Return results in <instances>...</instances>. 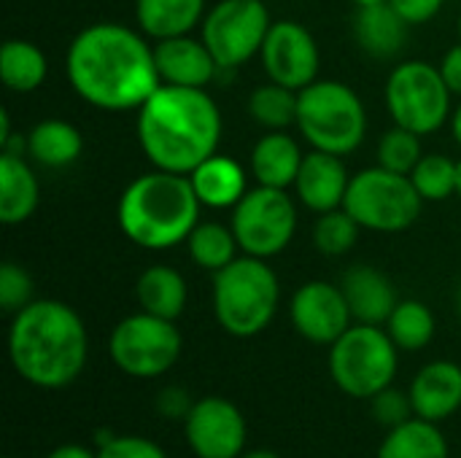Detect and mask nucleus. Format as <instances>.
Returning a JSON list of instances; mask_svg holds the SVG:
<instances>
[{"instance_id": "f257e3e1", "label": "nucleus", "mask_w": 461, "mask_h": 458, "mask_svg": "<svg viewBox=\"0 0 461 458\" xmlns=\"http://www.w3.org/2000/svg\"><path fill=\"white\" fill-rule=\"evenodd\" d=\"M65 73L73 92L100 111H138L159 86L154 46L122 22H95L68 46Z\"/></svg>"}, {"instance_id": "f03ea898", "label": "nucleus", "mask_w": 461, "mask_h": 458, "mask_svg": "<svg viewBox=\"0 0 461 458\" xmlns=\"http://www.w3.org/2000/svg\"><path fill=\"white\" fill-rule=\"evenodd\" d=\"M138 143L157 170L189 175L221 143V111L208 89L162 84L138 108Z\"/></svg>"}, {"instance_id": "7ed1b4c3", "label": "nucleus", "mask_w": 461, "mask_h": 458, "mask_svg": "<svg viewBox=\"0 0 461 458\" xmlns=\"http://www.w3.org/2000/svg\"><path fill=\"white\" fill-rule=\"evenodd\" d=\"M14 373L43 391L73 386L89 359V335L81 316L59 300H32L8 327Z\"/></svg>"}, {"instance_id": "20e7f679", "label": "nucleus", "mask_w": 461, "mask_h": 458, "mask_svg": "<svg viewBox=\"0 0 461 458\" xmlns=\"http://www.w3.org/2000/svg\"><path fill=\"white\" fill-rule=\"evenodd\" d=\"M203 202L194 194L189 175L149 170L132 178L116 205L122 235L146 251H167L192 235L200 224Z\"/></svg>"}, {"instance_id": "39448f33", "label": "nucleus", "mask_w": 461, "mask_h": 458, "mask_svg": "<svg viewBox=\"0 0 461 458\" xmlns=\"http://www.w3.org/2000/svg\"><path fill=\"white\" fill-rule=\"evenodd\" d=\"M281 283L267 259L238 256L213 273V316L232 337H257L278 313Z\"/></svg>"}, {"instance_id": "423d86ee", "label": "nucleus", "mask_w": 461, "mask_h": 458, "mask_svg": "<svg viewBox=\"0 0 461 458\" xmlns=\"http://www.w3.org/2000/svg\"><path fill=\"white\" fill-rule=\"evenodd\" d=\"M297 130L311 148L348 157L367 135V111L348 84L316 78L297 94Z\"/></svg>"}, {"instance_id": "0eeeda50", "label": "nucleus", "mask_w": 461, "mask_h": 458, "mask_svg": "<svg viewBox=\"0 0 461 458\" xmlns=\"http://www.w3.org/2000/svg\"><path fill=\"white\" fill-rule=\"evenodd\" d=\"M397 346L384 327L351 324L343 337L330 346V375L351 400H373L397 378Z\"/></svg>"}, {"instance_id": "6e6552de", "label": "nucleus", "mask_w": 461, "mask_h": 458, "mask_svg": "<svg viewBox=\"0 0 461 458\" xmlns=\"http://www.w3.org/2000/svg\"><path fill=\"white\" fill-rule=\"evenodd\" d=\"M343 208L357 219L362 229L402 232L421 216L424 197L413 186L411 175L375 165L351 175Z\"/></svg>"}, {"instance_id": "1a4fd4ad", "label": "nucleus", "mask_w": 461, "mask_h": 458, "mask_svg": "<svg viewBox=\"0 0 461 458\" xmlns=\"http://www.w3.org/2000/svg\"><path fill=\"white\" fill-rule=\"evenodd\" d=\"M451 97L440 67L424 59L400 62L386 78V108L394 124L421 138L451 119Z\"/></svg>"}, {"instance_id": "9d476101", "label": "nucleus", "mask_w": 461, "mask_h": 458, "mask_svg": "<svg viewBox=\"0 0 461 458\" xmlns=\"http://www.w3.org/2000/svg\"><path fill=\"white\" fill-rule=\"evenodd\" d=\"M181 348L184 337L176 321L151 316L146 310L122 319L108 337L111 362L124 375L138 381H151L170 373L181 359Z\"/></svg>"}, {"instance_id": "9b49d317", "label": "nucleus", "mask_w": 461, "mask_h": 458, "mask_svg": "<svg viewBox=\"0 0 461 458\" xmlns=\"http://www.w3.org/2000/svg\"><path fill=\"white\" fill-rule=\"evenodd\" d=\"M238 246L249 256L273 259L289 248L297 232V202L286 189L257 186L232 208L230 221Z\"/></svg>"}, {"instance_id": "f8f14e48", "label": "nucleus", "mask_w": 461, "mask_h": 458, "mask_svg": "<svg viewBox=\"0 0 461 458\" xmlns=\"http://www.w3.org/2000/svg\"><path fill=\"white\" fill-rule=\"evenodd\" d=\"M270 11L262 0H219L200 24V38L221 70H235L257 57L270 32Z\"/></svg>"}, {"instance_id": "ddd939ff", "label": "nucleus", "mask_w": 461, "mask_h": 458, "mask_svg": "<svg viewBox=\"0 0 461 458\" xmlns=\"http://www.w3.org/2000/svg\"><path fill=\"white\" fill-rule=\"evenodd\" d=\"M184 440L197 458H240L246 454L249 427L235 402L203 397L194 400L184 421Z\"/></svg>"}, {"instance_id": "4468645a", "label": "nucleus", "mask_w": 461, "mask_h": 458, "mask_svg": "<svg viewBox=\"0 0 461 458\" xmlns=\"http://www.w3.org/2000/svg\"><path fill=\"white\" fill-rule=\"evenodd\" d=\"M259 57L267 78L294 92L313 84L321 65L316 38L311 35L308 27H303L294 19H278L270 24Z\"/></svg>"}, {"instance_id": "2eb2a0df", "label": "nucleus", "mask_w": 461, "mask_h": 458, "mask_svg": "<svg viewBox=\"0 0 461 458\" xmlns=\"http://www.w3.org/2000/svg\"><path fill=\"white\" fill-rule=\"evenodd\" d=\"M289 321L303 340L330 348L348 332L354 316L340 286L327 281H308L292 294Z\"/></svg>"}, {"instance_id": "dca6fc26", "label": "nucleus", "mask_w": 461, "mask_h": 458, "mask_svg": "<svg viewBox=\"0 0 461 458\" xmlns=\"http://www.w3.org/2000/svg\"><path fill=\"white\" fill-rule=\"evenodd\" d=\"M154 59L162 84L205 89L221 70L203 38L178 35L154 40Z\"/></svg>"}, {"instance_id": "f3484780", "label": "nucleus", "mask_w": 461, "mask_h": 458, "mask_svg": "<svg viewBox=\"0 0 461 458\" xmlns=\"http://www.w3.org/2000/svg\"><path fill=\"white\" fill-rule=\"evenodd\" d=\"M348 184H351V175L346 170L343 157L311 148L300 165L294 192H297V200L308 211L327 213V211L343 208Z\"/></svg>"}, {"instance_id": "a211bd4d", "label": "nucleus", "mask_w": 461, "mask_h": 458, "mask_svg": "<svg viewBox=\"0 0 461 458\" xmlns=\"http://www.w3.org/2000/svg\"><path fill=\"white\" fill-rule=\"evenodd\" d=\"M340 289L348 300L354 324L386 327L392 310L400 302L389 275L373 265H351L340 278Z\"/></svg>"}, {"instance_id": "6ab92c4d", "label": "nucleus", "mask_w": 461, "mask_h": 458, "mask_svg": "<svg viewBox=\"0 0 461 458\" xmlns=\"http://www.w3.org/2000/svg\"><path fill=\"white\" fill-rule=\"evenodd\" d=\"M413 413L424 421H446L461 410V367L456 362L438 359L424 364L411 383Z\"/></svg>"}, {"instance_id": "aec40b11", "label": "nucleus", "mask_w": 461, "mask_h": 458, "mask_svg": "<svg viewBox=\"0 0 461 458\" xmlns=\"http://www.w3.org/2000/svg\"><path fill=\"white\" fill-rule=\"evenodd\" d=\"M189 181H192L194 194L203 202V208H213V211L235 208L243 200V194L249 192L243 165L219 151L213 157H208L205 162H200L189 173Z\"/></svg>"}, {"instance_id": "412c9836", "label": "nucleus", "mask_w": 461, "mask_h": 458, "mask_svg": "<svg viewBox=\"0 0 461 458\" xmlns=\"http://www.w3.org/2000/svg\"><path fill=\"white\" fill-rule=\"evenodd\" d=\"M303 159L305 154L289 132L270 130L251 148V173L259 181V186L289 189L297 181Z\"/></svg>"}, {"instance_id": "4be33fe9", "label": "nucleus", "mask_w": 461, "mask_h": 458, "mask_svg": "<svg viewBox=\"0 0 461 458\" xmlns=\"http://www.w3.org/2000/svg\"><path fill=\"white\" fill-rule=\"evenodd\" d=\"M41 202L35 170L19 154H0V221L5 227L24 224Z\"/></svg>"}, {"instance_id": "5701e85b", "label": "nucleus", "mask_w": 461, "mask_h": 458, "mask_svg": "<svg viewBox=\"0 0 461 458\" xmlns=\"http://www.w3.org/2000/svg\"><path fill=\"white\" fill-rule=\"evenodd\" d=\"M205 13V0H135L138 30L151 40L192 35Z\"/></svg>"}, {"instance_id": "b1692460", "label": "nucleus", "mask_w": 461, "mask_h": 458, "mask_svg": "<svg viewBox=\"0 0 461 458\" xmlns=\"http://www.w3.org/2000/svg\"><path fill=\"white\" fill-rule=\"evenodd\" d=\"M408 27L411 24L389 3L357 8V19H354L357 43L362 46V51H367L375 59H389L400 54L408 38Z\"/></svg>"}, {"instance_id": "393cba45", "label": "nucleus", "mask_w": 461, "mask_h": 458, "mask_svg": "<svg viewBox=\"0 0 461 458\" xmlns=\"http://www.w3.org/2000/svg\"><path fill=\"white\" fill-rule=\"evenodd\" d=\"M135 297H138L140 310L167 319V321H178V316L186 308L189 289H186L184 275L176 267L151 265L140 273L135 283Z\"/></svg>"}, {"instance_id": "a878e982", "label": "nucleus", "mask_w": 461, "mask_h": 458, "mask_svg": "<svg viewBox=\"0 0 461 458\" xmlns=\"http://www.w3.org/2000/svg\"><path fill=\"white\" fill-rule=\"evenodd\" d=\"M84 151V138L65 119H43L27 132V154L43 167H68Z\"/></svg>"}, {"instance_id": "bb28decb", "label": "nucleus", "mask_w": 461, "mask_h": 458, "mask_svg": "<svg viewBox=\"0 0 461 458\" xmlns=\"http://www.w3.org/2000/svg\"><path fill=\"white\" fill-rule=\"evenodd\" d=\"M375 458H448V440L435 421L413 416L386 432Z\"/></svg>"}, {"instance_id": "cd10ccee", "label": "nucleus", "mask_w": 461, "mask_h": 458, "mask_svg": "<svg viewBox=\"0 0 461 458\" xmlns=\"http://www.w3.org/2000/svg\"><path fill=\"white\" fill-rule=\"evenodd\" d=\"M49 76V59L32 40L11 38L0 49V78L11 92H35Z\"/></svg>"}, {"instance_id": "c85d7f7f", "label": "nucleus", "mask_w": 461, "mask_h": 458, "mask_svg": "<svg viewBox=\"0 0 461 458\" xmlns=\"http://www.w3.org/2000/svg\"><path fill=\"white\" fill-rule=\"evenodd\" d=\"M186 248H189L192 262L208 273L224 270L230 262L238 259V251H240L232 227H224L219 221H200L186 238Z\"/></svg>"}, {"instance_id": "c756f323", "label": "nucleus", "mask_w": 461, "mask_h": 458, "mask_svg": "<svg viewBox=\"0 0 461 458\" xmlns=\"http://www.w3.org/2000/svg\"><path fill=\"white\" fill-rule=\"evenodd\" d=\"M435 313L421 300H400L386 321V332L400 351H424L435 340Z\"/></svg>"}, {"instance_id": "7c9ffc66", "label": "nucleus", "mask_w": 461, "mask_h": 458, "mask_svg": "<svg viewBox=\"0 0 461 458\" xmlns=\"http://www.w3.org/2000/svg\"><path fill=\"white\" fill-rule=\"evenodd\" d=\"M297 94L276 81L259 84L249 94V116L265 130H289L297 124Z\"/></svg>"}, {"instance_id": "2f4dec72", "label": "nucleus", "mask_w": 461, "mask_h": 458, "mask_svg": "<svg viewBox=\"0 0 461 458\" xmlns=\"http://www.w3.org/2000/svg\"><path fill=\"white\" fill-rule=\"evenodd\" d=\"M362 227L346 208H335L327 213H319L313 224V246L324 256H346L357 240H359Z\"/></svg>"}, {"instance_id": "473e14b6", "label": "nucleus", "mask_w": 461, "mask_h": 458, "mask_svg": "<svg viewBox=\"0 0 461 458\" xmlns=\"http://www.w3.org/2000/svg\"><path fill=\"white\" fill-rule=\"evenodd\" d=\"M456 162L446 154H424L413 167L411 181L424 202H443L456 194Z\"/></svg>"}, {"instance_id": "72a5a7b5", "label": "nucleus", "mask_w": 461, "mask_h": 458, "mask_svg": "<svg viewBox=\"0 0 461 458\" xmlns=\"http://www.w3.org/2000/svg\"><path fill=\"white\" fill-rule=\"evenodd\" d=\"M378 165L402 175H411L413 167L421 162L424 151H421V135L394 124L392 130H386L378 140Z\"/></svg>"}, {"instance_id": "f704fd0d", "label": "nucleus", "mask_w": 461, "mask_h": 458, "mask_svg": "<svg viewBox=\"0 0 461 458\" xmlns=\"http://www.w3.org/2000/svg\"><path fill=\"white\" fill-rule=\"evenodd\" d=\"M32 292H35V286H32L30 273L24 267H19L16 262H3V267H0V308L14 316L35 300Z\"/></svg>"}, {"instance_id": "c9c22d12", "label": "nucleus", "mask_w": 461, "mask_h": 458, "mask_svg": "<svg viewBox=\"0 0 461 458\" xmlns=\"http://www.w3.org/2000/svg\"><path fill=\"white\" fill-rule=\"evenodd\" d=\"M370 410H373V418L389 432L405 421H411L416 413H413V402H411V394L389 386L384 391H378L373 400H370Z\"/></svg>"}, {"instance_id": "e433bc0d", "label": "nucleus", "mask_w": 461, "mask_h": 458, "mask_svg": "<svg viewBox=\"0 0 461 458\" xmlns=\"http://www.w3.org/2000/svg\"><path fill=\"white\" fill-rule=\"evenodd\" d=\"M97 458H167V454L149 437L113 435L108 443L97 445Z\"/></svg>"}, {"instance_id": "4c0bfd02", "label": "nucleus", "mask_w": 461, "mask_h": 458, "mask_svg": "<svg viewBox=\"0 0 461 458\" xmlns=\"http://www.w3.org/2000/svg\"><path fill=\"white\" fill-rule=\"evenodd\" d=\"M194 400L189 397L186 389L181 386H165L159 394H157V413L167 421H186L189 410H192Z\"/></svg>"}, {"instance_id": "58836bf2", "label": "nucleus", "mask_w": 461, "mask_h": 458, "mask_svg": "<svg viewBox=\"0 0 461 458\" xmlns=\"http://www.w3.org/2000/svg\"><path fill=\"white\" fill-rule=\"evenodd\" d=\"M446 0H389V5L413 27V24H427L432 22Z\"/></svg>"}, {"instance_id": "ea45409f", "label": "nucleus", "mask_w": 461, "mask_h": 458, "mask_svg": "<svg viewBox=\"0 0 461 458\" xmlns=\"http://www.w3.org/2000/svg\"><path fill=\"white\" fill-rule=\"evenodd\" d=\"M438 67H440L443 81L448 84L451 94L461 97V40L443 54V59H440V65H438Z\"/></svg>"}, {"instance_id": "a19ab883", "label": "nucleus", "mask_w": 461, "mask_h": 458, "mask_svg": "<svg viewBox=\"0 0 461 458\" xmlns=\"http://www.w3.org/2000/svg\"><path fill=\"white\" fill-rule=\"evenodd\" d=\"M46 458H97V451H92L81 443H62V445L51 448Z\"/></svg>"}, {"instance_id": "79ce46f5", "label": "nucleus", "mask_w": 461, "mask_h": 458, "mask_svg": "<svg viewBox=\"0 0 461 458\" xmlns=\"http://www.w3.org/2000/svg\"><path fill=\"white\" fill-rule=\"evenodd\" d=\"M451 130H454L456 143L461 146V105L459 108H454V113H451Z\"/></svg>"}, {"instance_id": "37998d69", "label": "nucleus", "mask_w": 461, "mask_h": 458, "mask_svg": "<svg viewBox=\"0 0 461 458\" xmlns=\"http://www.w3.org/2000/svg\"><path fill=\"white\" fill-rule=\"evenodd\" d=\"M240 458H281L278 454L267 451V448H257V451H246Z\"/></svg>"}, {"instance_id": "c03bdc74", "label": "nucleus", "mask_w": 461, "mask_h": 458, "mask_svg": "<svg viewBox=\"0 0 461 458\" xmlns=\"http://www.w3.org/2000/svg\"><path fill=\"white\" fill-rule=\"evenodd\" d=\"M357 8H367V5H378V3H389V0H351Z\"/></svg>"}, {"instance_id": "a18cd8bd", "label": "nucleus", "mask_w": 461, "mask_h": 458, "mask_svg": "<svg viewBox=\"0 0 461 458\" xmlns=\"http://www.w3.org/2000/svg\"><path fill=\"white\" fill-rule=\"evenodd\" d=\"M456 170H459L456 173V194L461 197V159H456Z\"/></svg>"}, {"instance_id": "49530a36", "label": "nucleus", "mask_w": 461, "mask_h": 458, "mask_svg": "<svg viewBox=\"0 0 461 458\" xmlns=\"http://www.w3.org/2000/svg\"><path fill=\"white\" fill-rule=\"evenodd\" d=\"M456 310H459V316H461V286H459V292H456Z\"/></svg>"}, {"instance_id": "de8ad7c7", "label": "nucleus", "mask_w": 461, "mask_h": 458, "mask_svg": "<svg viewBox=\"0 0 461 458\" xmlns=\"http://www.w3.org/2000/svg\"><path fill=\"white\" fill-rule=\"evenodd\" d=\"M459 38H461V11H459Z\"/></svg>"}, {"instance_id": "09e8293b", "label": "nucleus", "mask_w": 461, "mask_h": 458, "mask_svg": "<svg viewBox=\"0 0 461 458\" xmlns=\"http://www.w3.org/2000/svg\"><path fill=\"white\" fill-rule=\"evenodd\" d=\"M5 458H11V456H5Z\"/></svg>"}]
</instances>
